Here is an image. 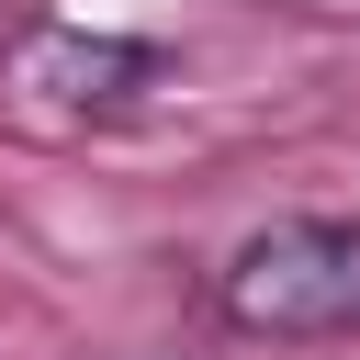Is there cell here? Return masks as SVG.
Returning a JSON list of instances; mask_svg holds the SVG:
<instances>
[{
    "mask_svg": "<svg viewBox=\"0 0 360 360\" xmlns=\"http://www.w3.org/2000/svg\"><path fill=\"white\" fill-rule=\"evenodd\" d=\"M214 315L236 338H270V349L360 338V225L349 214H270L259 236L225 248Z\"/></svg>",
    "mask_w": 360,
    "mask_h": 360,
    "instance_id": "obj_1",
    "label": "cell"
},
{
    "mask_svg": "<svg viewBox=\"0 0 360 360\" xmlns=\"http://www.w3.org/2000/svg\"><path fill=\"white\" fill-rule=\"evenodd\" d=\"M169 90V56L135 45V34H79V22H34L11 56H0V101L22 135H101L124 112H146Z\"/></svg>",
    "mask_w": 360,
    "mask_h": 360,
    "instance_id": "obj_2",
    "label": "cell"
}]
</instances>
